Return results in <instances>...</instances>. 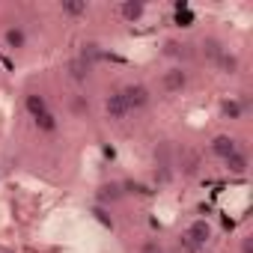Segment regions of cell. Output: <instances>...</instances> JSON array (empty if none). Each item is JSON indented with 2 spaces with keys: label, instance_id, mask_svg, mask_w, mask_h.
Returning <instances> with one entry per match:
<instances>
[{
  "label": "cell",
  "instance_id": "cell-1",
  "mask_svg": "<svg viewBox=\"0 0 253 253\" xmlns=\"http://www.w3.org/2000/svg\"><path fill=\"white\" fill-rule=\"evenodd\" d=\"M27 110H30V116L36 119V125H39L42 131H54V128H57L54 113L48 110V104H45L42 95H27Z\"/></svg>",
  "mask_w": 253,
  "mask_h": 253
},
{
  "label": "cell",
  "instance_id": "cell-2",
  "mask_svg": "<svg viewBox=\"0 0 253 253\" xmlns=\"http://www.w3.org/2000/svg\"><path fill=\"white\" fill-rule=\"evenodd\" d=\"M209 238H211V226H209L206 220H194V223L188 226V232L182 235V244H185L188 250H197V247H203Z\"/></svg>",
  "mask_w": 253,
  "mask_h": 253
},
{
  "label": "cell",
  "instance_id": "cell-3",
  "mask_svg": "<svg viewBox=\"0 0 253 253\" xmlns=\"http://www.w3.org/2000/svg\"><path fill=\"white\" fill-rule=\"evenodd\" d=\"M119 95H122L125 107H128V113H131V110H137V107H143V104L149 101V89H146L143 84H128V86H122V89H119Z\"/></svg>",
  "mask_w": 253,
  "mask_h": 253
},
{
  "label": "cell",
  "instance_id": "cell-4",
  "mask_svg": "<svg viewBox=\"0 0 253 253\" xmlns=\"http://www.w3.org/2000/svg\"><path fill=\"white\" fill-rule=\"evenodd\" d=\"M211 152H214V155H220V158H229L232 152H238V146H235V140H232V137L217 134V137H214V143H211Z\"/></svg>",
  "mask_w": 253,
  "mask_h": 253
},
{
  "label": "cell",
  "instance_id": "cell-5",
  "mask_svg": "<svg viewBox=\"0 0 253 253\" xmlns=\"http://www.w3.org/2000/svg\"><path fill=\"white\" fill-rule=\"evenodd\" d=\"M107 113H110V119H125V116H128V107H125V101H122L119 92H113L107 98Z\"/></svg>",
  "mask_w": 253,
  "mask_h": 253
},
{
  "label": "cell",
  "instance_id": "cell-6",
  "mask_svg": "<svg viewBox=\"0 0 253 253\" xmlns=\"http://www.w3.org/2000/svg\"><path fill=\"white\" fill-rule=\"evenodd\" d=\"M185 81H188V78H185V72H182V69H170V72L164 75V86H167L170 92L182 89V86H185Z\"/></svg>",
  "mask_w": 253,
  "mask_h": 253
},
{
  "label": "cell",
  "instance_id": "cell-7",
  "mask_svg": "<svg viewBox=\"0 0 253 253\" xmlns=\"http://www.w3.org/2000/svg\"><path fill=\"white\" fill-rule=\"evenodd\" d=\"M122 15L128 18V21H137L143 15V3H140V0H128V3H122Z\"/></svg>",
  "mask_w": 253,
  "mask_h": 253
},
{
  "label": "cell",
  "instance_id": "cell-8",
  "mask_svg": "<svg viewBox=\"0 0 253 253\" xmlns=\"http://www.w3.org/2000/svg\"><path fill=\"white\" fill-rule=\"evenodd\" d=\"M223 161H226V167H229L232 173H244V170H247V158H244L241 152H232V155L223 158Z\"/></svg>",
  "mask_w": 253,
  "mask_h": 253
},
{
  "label": "cell",
  "instance_id": "cell-9",
  "mask_svg": "<svg viewBox=\"0 0 253 253\" xmlns=\"http://www.w3.org/2000/svg\"><path fill=\"white\" fill-rule=\"evenodd\" d=\"M6 45H9V48H21V45H24V30H18V27L6 30Z\"/></svg>",
  "mask_w": 253,
  "mask_h": 253
},
{
  "label": "cell",
  "instance_id": "cell-10",
  "mask_svg": "<svg viewBox=\"0 0 253 253\" xmlns=\"http://www.w3.org/2000/svg\"><path fill=\"white\" fill-rule=\"evenodd\" d=\"M98 197H101V200H119V197H122V188L110 182V185H104V188H101V194H98Z\"/></svg>",
  "mask_w": 253,
  "mask_h": 253
},
{
  "label": "cell",
  "instance_id": "cell-11",
  "mask_svg": "<svg viewBox=\"0 0 253 253\" xmlns=\"http://www.w3.org/2000/svg\"><path fill=\"white\" fill-rule=\"evenodd\" d=\"M203 48H206V54H209V57H217V60L223 57V51H220V42H217V39H209V42H203Z\"/></svg>",
  "mask_w": 253,
  "mask_h": 253
},
{
  "label": "cell",
  "instance_id": "cell-12",
  "mask_svg": "<svg viewBox=\"0 0 253 253\" xmlns=\"http://www.w3.org/2000/svg\"><path fill=\"white\" fill-rule=\"evenodd\" d=\"M63 12H69V15H81V12H86V3H75V0H66V3H63Z\"/></svg>",
  "mask_w": 253,
  "mask_h": 253
},
{
  "label": "cell",
  "instance_id": "cell-13",
  "mask_svg": "<svg viewBox=\"0 0 253 253\" xmlns=\"http://www.w3.org/2000/svg\"><path fill=\"white\" fill-rule=\"evenodd\" d=\"M223 113H226L229 119H238V116H241V104H238V101H223Z\"/></svg>",
  "mask_w": 253,
  "mask_h": 253
},
{
  "label": "cell",
  "instance_id": "cell-14",
  "mask_svg": "<svg viewBox=\"0 0 253 253\" xmlns=\"http://www.w3.org/2000/svg\"><path fill=\"white\" fill-rule=\"evenodd\" d=\"M220 66H223V72H229V75H232V72L238 69V57H229V54H223V57H220Z\"/></svg>",
  "mask_w": 253,
  "mask_h": 253
},
{
  "label": "cell",
  "instance_id": "cell-15",
  "mask_svg": "<svg viewBox=\"0 0 253 253\" xmlns=\"http://www.w3.org/2000/svg\"><path fill=\"white\" fill-rule=\"evenodd\" d=\"M86 72H89V63H75V66H72V75H75L78 81H84Z\"/></svg>",
  "mask_w": 253,
  "mask_h": 253
},
{
  "label": "cell",
  "instance_id": "cell-16",
  "mask_svg": "<svg viewBox=\"0 0 253 253\" xmlns=\"http://www.w3.org/2000/svg\"><path fill=\"white\" fill-rule=\"evenodd\" d=\"M182 167H185V173H194V170H197V155H188Z\"/></svg>",
  "mask_w": 253,
  "mask_h": 253
},
{
  "label": "cell",
  "instance_id": "cell-17",
  "mask_svg": "<svg viewBox=\"0 0 253 253\" xmlns=\"http://www.w3.org/2000/svg\"><path fill=\"white\" fill-rule=\"evenodd\" d=\"M95 217H98V220H101V223H104V226H110V217H107V214H104V211H101V209H95Z\"/></svg>",
  "mask_w": 253,
  "mask_h": 253
},
{
  "label": "cell",
  "instance_id": "cell-18",
  "mask_svg": "<svg viewBox=\"0 0 253 253\" xmlns=\"http://www.w3.org/2000/svg\"><path fill=\"white\" fill-rule=\"evenodd\" d=\"M241 250H244V253H253V238H244V244H241Z\"/></svg>",
  "mask_w": 253,
  "mask_h": 253
},
{
  "label": "cell",
  "instance_id": "cell-19",
  "mask_svg": "<svg viewBox=\"0 0 253 253\" xmlns=\"http://www.w3.org/2000/svg\"><path fill=\"white\" fill-rule=\"evenodd\" d=\"M143 253H161V247H155V244H146V247H143Z\"/></svg>",
  "mask_w": 253,
  "mask_h": 253
}]
</instances>
